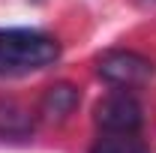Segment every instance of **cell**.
<instances>
[{
    "instance_id": "1",
    "label": "cell",
    "mask_w": 156,
    "mask_h": 153,
    "mask_svg": "<svg viewBox=\"0 0 156 153\" xmlns=\"http://www.w3.org/2000/svg\"><path fill=\"white\" fill-rule=\"evenodd\" d=\"M60 57V42L39 30H0V75H24L51 66Z\"/></svg>"
},
{
    "instance_id": "2",
    "label": "cell",
    "mask_w": 156,
    "mask_h": 153,
    "mask_svg": "<svg viewBox=\"0 0 156 153\" xmlns=\"http://www.w3.org/2000/svg\"><path fill=\"white\" fill-rule=\"evenodd\" d=\"M96 72H99L102 81L114 84L120 90L141 87V84H147L156 75L153 60H147L144 54H138V51H126V48H117V51L102 54L99 63H96Z\"/></svg>"
},
{
    "instance_id": "3",
    "label": "cell",
    "mask_w": 156,
    "mask_h": 153,
    "mask_svg": "<svg viewBox=\"0 0 156 153\" xmlns=\"http://www.w3.org/2000/svg\"><path fill=\"white\" fill-rule=\"evenodd\" d=\"M93 120L105 135H135L144 126V108L129 90H117L96 105Z\"/></svg>"
},
{
    "instance_id": "4",
    "label": "cell",
    "mask_w": 156,
    "mask_h": 153,
    "mask_svg": "<svg viewBox=\"0 0 156 153\" xmlns=\"http://www.w3.org/2000/svg\"><path fill=\"white\" fill-rule=\"evenodd\" d=\"M78 102H81L78 87L63 81V84H54V87L45 90L42 102H39V114L45 117V120H66L78 108Z\"/></svg>"
},
{
    "instance_id": "5",
    "label": "cell",
    "mask_w": 156,
    "mask_h": 153,
    "mask_svg": "<svg viewBox=\"0 0 156 153\" xmlns=\"http://www.w3.org/2000/svg\"><path fill=\"white\" fill-rule=\"evenodd\" d=\"M30 132L33 114L15 99H0V141H21Z\"/></svg>"
},
{
    "instance_id": "6",
    "label": "cell",
    "mask_w": 156,
    "mask_h": 153,
    "mask_svg": "<svg viewBox=\"0 0 156 153\" xmlns=\"http://www.w3.org/2000/svg\"><path fill=\"white\" fill-rule=\"evenodd\" d=\"M90 153H150V150L135 135H105L90 147Z\"/></svg>"
},
{
    "instance_id": "7",
    "label": "cell",
    "mask_w": 156,
    "mask_h": 153,
    "mask_svg": "<svg viewBox=\"0 0 156 153\" xmlns=\"http://www.w3.org/2000/svg\"><path fill=\"white\" fill-rule=\"evenodd\" d=\"M132 3H138V6H144V9H153L156 0H132Z\"/></svg>"
},
{
    "instance_id": "8",
    "label": "cell",
    "mask_w": 156,
    "mask_h": 153,
    "mask_svg": "<svg viewBox=\"0 0 156 153\" xmlns=\"http://www.w3.org/2000/svg\"><path fill=\"white\" fill-rule=\"evenodd\" d=\"M33 3H42V0H33Z\"/></svg>"
}]
</instances>
